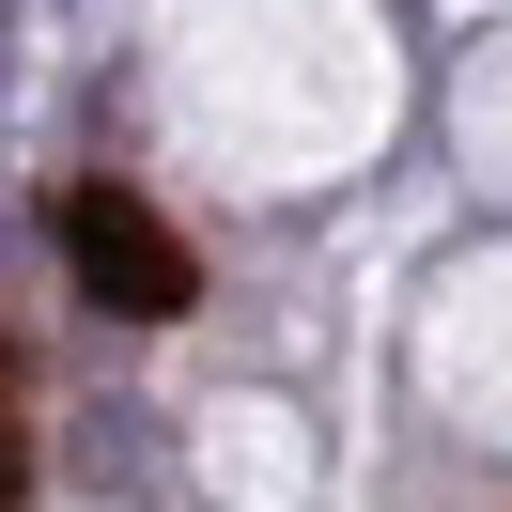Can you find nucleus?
<instances>
[{
	"label": "nucleus",
	"instance_id": "f257e3e1",
	"mask_svg": "<svg viewBox=\"0 0 512 512\" xmlns=\"http://www.w3.org/2000/svg\"><path fill=\"white\" fill-rule=\"evenodd\" d=\"M47 249H63V280L94 295V311H125V326H171V311L202 295V249H187L140 187H109V171L47 202Z\"/></svg>",
	"mask_w": 512,
	"mask_h": 512
},
{
	"label": "nucleus",
	"instance_id": "f03ea898",
	"mask_svg": "<svg viewBox=\"0 0 512 512\" xmlns=\"http://www.w3.org/2000/svg\"><path fill=\"white\" fill-rule=\"evenodd\" d=\"M32 497V388H16V342H0V512Z\"/></svg>",
	"mask_w": 512,
	"mask_h": 512
}]
</instances>
